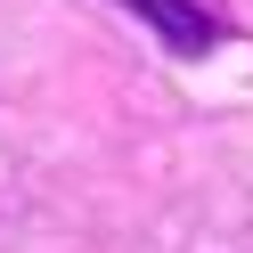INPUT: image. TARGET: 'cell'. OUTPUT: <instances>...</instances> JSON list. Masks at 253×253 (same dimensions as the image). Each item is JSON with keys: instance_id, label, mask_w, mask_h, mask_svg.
Masks as SVG:
<instances>
[{"instance_id": "cell-1", "label": "cell", "mask_w": 253, "mask_h": 253, "mask_svg": "<svg viewBox=\"0 0 253 253\" xmlns=\"http://www.w3.org/2000/svg\"><path fill=\"white\" fill-rule=\"evenodd\" d=\"M115 8H131L171 57H212L229 41V17H220L212 0H115Z\"/></svg>"}]
</instances>
